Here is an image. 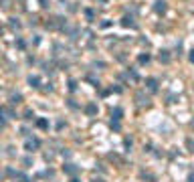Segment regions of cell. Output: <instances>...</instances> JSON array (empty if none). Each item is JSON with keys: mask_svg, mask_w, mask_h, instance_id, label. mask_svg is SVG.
Listing matches in <instances>:
<instances>
[{"mask_svg": "<svg viewBox=\"0 0 194 182\" xmlns=\"http://www.w3.org/2000/svg\"><path fill=\"white\" fill-rule=\"evenodd\" d=\"M137 61H140V65H148V63H150V55H148V53H146V55H140Z\"/></svg>", "mask_w": 194, "mask_h": 182, "instance_id": "obj_5", "label": "cell"}, {"mask_svg": "<svg viewBox=\"0 0 194 182\" xmlns=\"http://www.w3.org/2000/svg\"><path fill=\"white\" fill-rule=\"evenodd\" d=\"M113 119H121V109H115L113 111Z\"/></svg>", "mask_w": 194, "mask_h": 182, "instance_id": "obj_11", "label": "cell"}, {"mask_svg": "<svg viewBox=\"0 0 194 182\" xmlns=\"http://www.w3.org/2000/svg\"><path fill=\"white\" fill-rule=\"evenodd\" d=\"M20 99H23V97L16 93V95H12V97H10V103H20Z\"/></svg>", "mask_w": 194, "mask_h": 182, "instance_id": "obj_9", "label": "cell"}, {"mask_svg": "<svg viewBox=\"0 0 194 182\" xmlns=\"http://www.w3.org/2000/svg\"><path fill=\"white\" fill-rule=\"evenodd\" d=\"M39 146H41V142H39L36 138H31V140H26V146H24V148L28 150V152H34Z\"/></svg>", "mask_w": 194, "mask_h": 182, "instance_id": "obj_1", "label": "cell"}, {"mask_svg": "<svg viewBox=\"0 0 194 182\" xmlns=\"http://www.w3.org/2000/svg\"><path fill=\"white\" fill-rule=\"evenodd\" d=\"M190 61L194 63V51H190Z\"/></svg>", "mask_w": 194, "mask_h": 182, "instance_id": "obj_12", "label": "cell"}, {"mask_svg": "<svg viewBox=\"0 0 194 182\" xmlns=\"http://www.w3.org/2000/svg\"><path fill=\"white\" fill-rule=\"evenodd\" d=\"M121 24H124V26H136V24H134V20H132V16H124Z\"/></svg>", "mask_w": 194, "mask_h": 182, "instance_id": "obj_6", "label": "cell"}, {"mask_svg": "<svg viewBox=\"0 0 194 182\" xmlns=\"http://www.w3.org/2000/svg\"><path fill=\"white\" fill-rule=\"evenodd\" d=\"M85 111H87V114H89V115L97 114V105H93V103H89V105H87V109H85Z\"/></svg>", "mask_w": 194, "mask_h": 182, "instance_id": "obj_7", "label": "cell"}, {"mask_svg": "<svg viewBox=\"0 0 194 182\" xmlns=\"http://www.w3.org/2000/svg\"><path fill=\"white\" fill-rule=\"evenodd\" d=\"M36 125H39V127H43V130H45V127H49L47 119H39V122H36Z\"/></svg>", "mask_w": 194, "mask_h": 182, "instance_id": "obj_10", "label": "cell"}, {"mask_svg": "<svg viewBox=\"0 0 194 182\" xmlns=\"http://www.w3.org/2000/svg\"><path fill=\"white\" fill-rule=\"evenodd\" d=\"M28 83H31L33 87H39V83H41V79H39V77H28Z\"/></svg>", "mask_w": 194, "mask_h": 182, "instance_id": "obj_8", "label": "cell"}, {"mask_svg": "<svg viewBox=\"0 0 194 182\" xmlns=\"http://www.w3.org/2000/svg\"><path fill=\"white\" fill-rule=\"evenodd\" d=\"M146 83H148V89L150 91H158V81H156V79H148Z\"/></svg>", "mask_w": 194, "mask_h": 182, "instance_id": "obj_3", "label": "cell"}, {"mask_svg": "<svg viewBox=\"0 0 194 182\" xmlns=\"http://www.w3.org/2000/svg\"><path fill=\"white\" fill-rule=\"evenodd\" d=\"M166 8H168V6H166V2H164V0H158V2H156V6H154V10L158 12V14H164Z\"/></svg>", "mask_w": 194, "mask_h": 182, "instance_id": "obj_2", "label": "cell"}, {"mask_svg": "<svg viewBox=\"0 0 194 182\" xmlns=\"http://www.w3.org/2000/svg\"><path fill=\"white\" fill-rule=\"evenodd\" d=\"M160 61L162 63H170V53H168V51H162L160 53Z\"/></svg>", "mask_w": 194, "mask_h": 182, "instance_id": "obj_4", "label": "cell"}]
</instances>
